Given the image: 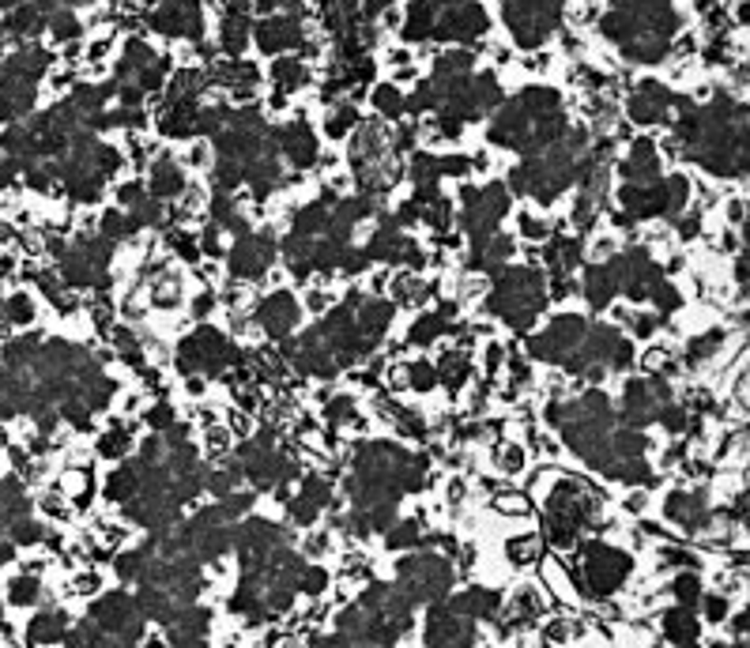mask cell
<instances>
[{"mask_svg": "<svg viewBox=\"0 0 750 648\" xmlns=\"http://www.w3.org/2000/svg\"><path fill=\"white\" fill-rule=\"evenodd\" d=\"M615 407L599 388L581 392L573 400H551L547 404V426L562 434V442L573 456H581L585 464L604 468L611 434H615Z\"/></svg>", "mask_w": 750, "mask_h": 648, "instance_id": "cell-1", "label": "cell"}, {"mask_svg": "<svg viewBox=\"0 0 750 648\" xmlns=\"http://www.w3.org/2000/svg\"><path fill=\"white\" fill-rule=\"evenodd\" d=\"M547 306V279L535 268H502L495 271V290L486 295V313L517 332H528Z\"/></svg>", "mask_w": 750, "mask_h": 648, "instance_id": "cell-2", "label": "cell"}, {"mask_svg": "<svg viewBox=\"0 0 750 648\" xmlns=\"http://www.w3.org/2000/svg\"><path fill=\"white\" fill-rule=\"evenodd\" d=\"M596 509H599V497L585 483L559 479V490L551 494V506H547V539L554 547H569L585 532L588 520H596Z\"/></svg>", "mask_w": 750, "mask_h": 648, "instance_id": "cell-3", "label": "cell"}, {"mask_svg": "<svg viewBox=\"0 0 750 648\" xmlns=\"http://www.w3.org/2000/svg\"><path fill=\"white\" fill-rule=\"evenodd\" d=\"M238 468L253 483V490H272V487H287L298 479V464L294 456H287L283 449H275V434L261 430L256 437L238 449Z\"/></svg>", "mask_w": 750, "mask_h": 648, "instance_id": "cell-4", "label": "cell"}, {"mask_svg": "<svg viewBox=\"0 0 750 648\" xmlns=\"http://www.w3.org/2000/svg\"><path fill=\"white\" fill-rule=\"evenodd\" d=\"M630 362H634V343L623 332L611 324H592L585 343L566 362V370L581 373V378H599V373H611V370H626Z\"/></svg>", "mask_w": 750, "mask_h": 648, "instance_id": "cell-5", "label": "cell"}, {"mask_svg": "<svg viewBox=\"0 0 750 648\" xmlns=\"http://www.w3.org/2000/svg\"><path fill=\"white\" fill-rule=\"evenodd\" d=\"M238 362H242L238 347L211 324L192 328L189 336L178 343V370L181 373H208V378H216V373H227Z\"/></svg>", "mask_w": 750, "mask_h": 648, "instance_id": "cell-6", "label": "cell"}, {"mask_svg": "<svg viewBox=\"0 0 750 648\" xmlns=\"http://www.w3.org/2000/svg\"><path fill=\"white\" fill-rule=\"evenodd\" d=\"M396 589L419 603H441L453 592V566L441 554H412L396 566Z\"/></svg>", "mask_w": 750, "mask_h": 648, "instance_id": "cell-7", "label": "cell"}, {"mask_svg": "<svg viewBox=\"0 0 750 648\" xmlns=\"http://www.w3.org/2000/svg\"><path fill=\"white\" fill-rule=\"evenodd\" d=\"M588 321L581 317V313H562V317H554L543 332H535V336H528V354L535 362H559L566 366L577 347L585 343L588 336Z\"/></svg>", "mask_w": 750, "mask_h": 648, "instance_id": "cell-8", "label": "cell"}, {"mask_svg": "<svg viewBox=\"0 0 750 648\" xmlns=\"http://www.w3.org/2000/svg\"><path fill=\"white\" fill-rule=\"evenodd\" d=\"M630 554L607 547V543H588L581 551V589L592 596H611L618 584L630 577Z\"/></svg>", "mask_w": 750, "mask_h": 648, "instance_id": "cell-9", "label": "cell"}, {"mask_svg": "<svg viewBox=\"0 0 750 648\" xmlns=\"http://www.w3.org/2000/svg\"><path fill=\"white\" fill-rule=\"evenodd\" d=\"M91 622L98 625L102 634H110L121 648H133L140 641V634H144V611H140V603H136V596H125V592H110V596L95 599Z\"/></svg>", "mask_w": 750, "mask_h": 648, "instance_id": "cell-10", "label": "cell"}, {"mask_svg": "<svg viewBox=\"0 0 750 648\" xmlns=\"http://www.w3.org/2000/svg\"><path fill=\"white\" fill-rule=\"evenodd\" d=\"M460 200H464V219L460 223L471 234V242H483L490 234H498V223L509 212V189H505V185L490 181L486 189H468V185H464Z\"/></svg>", "mask_w": 750, "mask_h": 648, "instance_id": "cell-11", "label": "cell"}, {"mask_svg": "<svg viewBox=\"0 0 750 648\" xmlns=\"http://www.w3.org/2000/svg\"><path fill=\"white\" fill-rule=\"evenodd\" d=\"M559 12L562 0H505V23L521 46H540L559 23Z\"/></svg>", "mask_w": 750, "mask_h": 648, "instance_id": "cell-12", "label": "cell"}, {"mask_svg": "<svg viewBox=\"0 0 750 648\" xmlns=\"http://www.w3.org/2000/svg\"><path fill=\"white\" fill-rule=\"evenodd\" d=\"M663 407H668V385L660 378H637L626 385L623 404H618L615 415L623 419V426L637 430V426H649L653 419H660Z\"/></svg>", "mask_w": 750, "mask_h": 648, "instance_id": "cell-13", "label": "cell"}, {"mask_svg": "<svg viewBox=\"0 0 750 648\" xmlns=\"http://www.w3.org/2000/svg\"><path fill=\"white\" fill-rule=\"evenodd\" d=\"M476 644V622L453 611V603H434L426 615V648H471Z\"/></svg>", "mask_w": 750, "mask_h": 648, "instance_id": "cell-14", "label": "cell"}, {"mask_svg": "<svg viewBox=\"0 0 750 648\" xmlns=\"http://www.w3.org/2000/svg\"><path fill=\"white\" fill-rule=\"evenodd\" d=\"M275 253H280V245H275V238L268 234V230H261V234L249 230V234L238 238V245L230 249L227 268H230L234 279H261L264 271L275 264Z\"/></svg>", "mask_w": 750, "mask_h": 648, "instance_id": "cell-15", "label": "cell"}, {"mask_svg": "<svg viewBox=\"0 0 750 648\" xmlns=\"http://www.w3.org/2000/svg\"><path fill=\"white\" fill-rule=\"evenodd\" d=\"M283 354H291V366H294L298 373H310V378H336V373H339L336 354H332V347L325 343V336H320V328H317V324L306 332V336L287 340V343H283Z\"/></svg>", "mask_w": 750, "mask_h": 648, "instance_id": "cell-16", "label": "cell"}, {"mask_svg": "<svg viewBox=\"0 0 750 648\" xmlns=\"http://www.w3.org/2000/svg\"><path fill=\"white\" fill-rule=\"evenodd\" d=\"M253 317H256V324H261L264 336L291 340V332L298 328V321H302V306H298L294 295H287V290H275V295H268L264 302H256Z\"/></svg>", "mask_w": 750, "mask_h": 648, "instance_id": "cell-17", "label": "cell"}, {"mask_svg": "<svg viewBox=\"0 0 750 648\" xmlns=\"http://www.w3.org/2000/svg\"><path fill=\"white\" fill-rule=\"evenodd\" d=\"M329 506H332V483L325 475H306L298 494L287 497V513H291L294 525H313Z\"/></svg>", "mask_w": 750, "mask_h": 648, "instance_id": "cell-18", "label": "cell"}, {"mask_svg": "<svg viewBox=\"0 0 750 648\" xmlns=\"http://www.w3.org/2000/svg\"><path fill=\"white\" fill-rule=\"evenodd\" d=\"M256 46L268 53H283L302 46V23L294 15H272L264 23H256Z\"/></svg>", "mask_w": 750, "mask_h": 648, "instance_id": "cell-19", "label": "cell"}, {"mask_svg": "<svg viewBox=\"0 0 750 648\" xmlns=\"http://www.w3.org/2000/svg\"><path fill=\"white\" fill-rule=\"evenodd\" d=\"M581 290H585V298H588L592 309H607L615 302V295H623V287H618V264H615V257L604 260V264H592L585 271Z\"/></svg>", "mask_w": 750, "mask_h": 648, "instance_id": "cell-20", "label": "cell"}, {"mask_svg": "<svg viewBox=\"0 0 750 648\" xmlns=\"http://www.w3.org/2000/svg\"><path fill=\"white\" fill-rule=\"evenodd\" d=\"M155 27L162 34H185V38H200V8L192 0H166L155 12Z\"/></svg>", "mask_w": 750, "mask_h": 648, "instance_id": "cell-21", "label": "cell"}, {"mask_svg": "<svg viewBox=\"0 0 750 648\" xmlns=\"http://www.w3.org/2000/svg\"><path fill=\"white\" fill-rule=\"evenodd\" d=\"M280 143L294 166H313L317 162V136L306 121H291L287 129L280 132Z\"/></svg>", "mask_w": 750, "mask_h": 648, "instance_id": "cell-22", "label": "cell"}, {"mask_svg": "<svg viewBox=\"0 0 750 648\" xmlns=\"http://www.w3.org/2000/svg\"><path fill=\"white\" fill-rule=\"evenodd\" d=\"M449 603H453V611H460V615L471 618V622H479V618H498V611H502V596H498V592H490V589H468V592L453 596Z\"/></svg>", "mask_w": 750, "mask_h": 648, "instance_id": "cell-23", "label": "cell"}, {"mask_svg": "<svg viewBox=\"0 0 750 648\" xmlns=\"http://www.w3.org/2000/svg\"><path fill=\"white\" fill-rule=\"evenodd\" d=\"M509 257H513V242L502 238V234H490V238H483V242L471 245L468 264L476 268V271H502V264Z\"/></svg>", "mask_w": 750, "mask_h": 648, "instance_id": "cell-24", "label": "cell"}, {"mask_svg": "<svg viewBox=\"0 0 750 648\" xmlns=\"http://www.w3.org/2000/svg\"><path fill=\"white\" fill-rule=\"evenodd\" d=\"M449 306H441V309H431V313H422V317L407 328V343H415V347H431L438 336H445L449 332Z\"/></svg>", "mask_w": 750, "mask_h": 648, "instance_id": "cell-25", "label": "cell"}, {"mask_svg": "<svg viewBox=\"0 0 750 648\" xmlns=\"http://www.w3.org/2000/svg\"><path fill=\"white\" fill-rule=\"evenodd\" d=\"M185 193V174L174 159H159L152 170V196L155 200H174Z\"/></svg>", "mask_w": 750, "mask_h": 648, "instance_id": "cell-26", "label": "cell"}, {"mask_svg": "<svg viewBox=\"0 0 750 648\" xmlns=\"http://www.w3.org/2000/svg\"><path fill=\"white\" fill-rule=\"evenodd\" d=\"M577 264H581V242L577 238H559L547 245V268L554 279H566Z\"/></svg>", "mask_w": 750, "mask_h": 648, "instance_id": "cell-27", "label": "cell"}, {"mask_svg": "<svg viewBox=\"0 0 750 648\" xmlns=\"http://www.w3.org/2000/svg\"><path fill=\"white\" fill-rule=\"evenodd\" d=\"M663 106H668V95H663V87H656V83H645V87H637V95L630 98V117L641 121V124H649L663 114Z\"/></svg>", "mask_w": 750, "mask_h": 648, "instance_id": "cell-28", "label": "cell"}, {"mask_svg": "<svg viewBox=\"0 0 750 648\" xmlns=\"http://www.w3.org/2000/svg\"><path fill=\"white\" fill-rule=\"evenodd\" d=\"M438 381L449 392H460L471 381V359H468L464 351H449L445 359H438Z\"/></svg>", "mask_w": 750, "mask_h": 648, "instance_id": "cell-29", "label": "cell"}, {"mask_svg": "<svg viewBox=\"0 0 750 648\" xmlns=\"http://www.w3.org/2000/svg\"><path fill=\"white\" fill-rule=\"evenodd\" d=\"M136 494H140V468L128 460V464H121L110 479H106V497L125 506V501H133Z\"/></svg>", "mask_w": 750, "mask_h": 648, "instance_id": "cell-30", "label": "cell"}, {"mask_svg": "<svg viewBox=\"0 0 750 648\" xmlns=\"http://www.w3.org/2000/svg\"><path fill=\"white\" fill-rule=\"evenodd\" d=\"M60 637H69V625H64V615L60 611H42L31 622V641L34 644H53Z\"/></svg>", "mask_w": 750, "mask_h": 648, "instance_id": "cell-31", "label": "cell"}, {"mask_svg": "<svg viewBox=\"0 0 750 648\" xmlns=\"http://www.w3.org/2000/svg\"><path fill=\"white\" fill-rule=\"evenodd\" d=\"M426 295H431V287H426L415 271H403V276L393 279V302L396 306H422Z\"/></svg>", "mask_w": 750, "mask_h": 648, "instance_id": "cell-32", "label": "cell"}, {"mask_svg": "<svg viewBox=\"0 0 750 648\" xmlns=\"http://www.w3.org/2000/svg\"><path fill=\"white\" fill-rule=\"evenodd\" d=\"M384 543H389L393 551H407V547H419L422 543V525L412 516V520H396V525L384 532Z\"/></svg>", "mask_w": 750, "mask_h": 648, "instance_id": "cell-33", "label": "cell"}, {"mask_svg": "<svg viewBox=\"0 0 750 648\" xmlns=\"http://www.w3.org/2000/svg\"><path fill=\"white\" fill-rule=\"evenodd\" d=\"M403 378H407V385H412L415 392H434V388L441 385V381H438V362H426V359L407 362Z\"/></svg>", "mask_w": 750, "mask_h": 648, "instance_id": "cell-34", "label": "cell"}, {"mask_svg": "<svg viewBox=\"0 0 750 648\" xmlns=\"http://www.w3.org/2000/svg\"><path fill=\"white\" fill-rule=\"evenodd\" d=\"M272 76H275V87H280V91H294V87H302V83H306V65H302V60H294V57H283V60H275Z\"/></svg>", "mask_w": 750, "mask_h": 648, "instance_id": "cell-35", "label": "cell"}, {"mask_svg": "<svg viewBox=\"0 0 750 648\" xmlns=\"http://www.w3.org/2000/svg\"><path fill=\"white\" fill-rule=\"evenodd\" d=\"M245 41H249V19L242 12H230L223 19V46L230 53H242L245 50Z\"/></svg>", "mask_w": 750, "mask_h": 648, "instance_id": "cell-36", "label": "cell"}, {"mask_svg": "<svg viewBox=\"0 0 750 648\" xmlns=\"http://www.w3.org/2000/svg\"><path fill=\"white\" fill-rule=\"evenodd\" d=\"M325 419L332 426H358V407L351 396H332V400L325 404Z\"/></svg>", "mask_w": 750, "mask_h": 648, "instance_id": "cell-37", "label": "cell"}, {"mask_svg": "<svg viewBox=\"0 0 750 648\" xmlns=\"http://www.w3.org/2000/svg\"><path fill=\"white\" fill-rule=\"evenodd\" d=\"M0 317H5L12 328L15 324H31L34 321V302L27 295H8L5 306H0Z\"/></svg>", "mask_w": 750, "mask_h": 648, "instance_id": "cell-38", "label": "cell"}, {"mask_svg": "<svg viewBox=\"0 0 750 648\" xmlns=\"http://www.w3.org/2000/svg\"><path fill=\"white\" fill-rule=\"evenodd\" d=\"M128 449H133V434H128L125 426H110V430L102 434V442H98V452L110 456V460L128 456Z\"/></svg>", "mask_w": 750, "mask_h": 648, "instance_id": "cell-39", "label": "cell"}, {"mask_svg": "<svg viewBox=\"0 0 750 648\" xmlns=\"http://www.w3.org/2000/svg\"><path fill=\"white\" fill-rule=\"evenodd\" d=\"M128 234H136V223L133 215H121V212H106L102 215V238L106 242H121Z\"/></svg>", "mask_w": 750, "mask_h": 648, "instance_id": "cell-40", "label": "cell"}, {"mask_svg": "<svg viewBox=\"0 0 750 648\" xmlns=\"http://www.w3.org/2000/svg\"><path fill=\"white\" fill-rule=\"evenodd\" d=\"M374 106H377L384 117H400V114L407 110V98H403L396 87H389V83H384V87L374 91Z\"/></svg>", "mask_w": 750, "mask_h": 648, "instance_id": "cell-41", "label": "cell"}, {"mask_svg": "<svg viewBox=\"0 0 750 648\" xmlns=\"http://www.w3.org/2000/svg\"><path fill=\"white\" fill-rule=\"evenodd\" d=\"M663 630H668V637L671 641H690L694 634H698V625H694V618L687 615V611H671L668 618H663Z\"/></svg>", "mask_w": 750, "mask_h": 648, "instance_id": "cell-42", "label": "cell"}, {"mask_svg": "<svg viewBox=\"0 0 750 648\" xmlns=\"http://www.w3.org/2000/svg\"><path fill=\"white\" fill-rule=\"evenodd\" d=\"M355 124H358V114H355V106H347V102L329 114V132H332V136H347Z\"/></svg>", "mask_w": 750, "mask_h": 648, "instance_id": "cell-43", "label": "cell"}, {"mask_svg": "<svg viewBox=\"0 0 750 648\" xmlns=\"http://www.w3.org/2000/svg\"><path fill=\"white\" fill-rule=\"evenodd\" d=\"M8 592H12V603H19V607H27V603H34V599H38L42 584H38V577H15Z\"/></svg>", "mask_w": 750, "mask_h": 648, "instance_id": "cell-44", "label": "cell"}, {"mask_svg": "<svg viewBox=\"0 0 750 648\" xmlns=\"http://www.w3.org/2000/svg\"><path fill=\"white\" fill-rule=\"evenodd\" d=\"M329 589V573L320 570V566H306L302 570V580H298V592H306V596H320Z\"/></svg>", "mask_w": 750, "mask_h": 648, "instance_id": "cell-45", "label": "cell"}, {"mask_svg": "<svg viewBox=\"0 0 750 648\" xmlns=\"http://www.w3.org/2000/svg\"><path fill=\"white\" fill-rule=\"evenodd\" d=\"M152 298H155V306H166V309H170V306H178V302H181V287H178V279H170V283L159 279Z\"/></svg>", "mask_w": 750, "mask_h": 648, "instance_id": "cell-46", "label": "cell"}, {"mask_svg": "<svg viewBox=\"0 0 750 648\" xmlns=\"http://www.w3.org/2000/svg\"><path fill=\"white\" fill-rule=\"evenodd\" d=\"M535 554H540V551H535V539H532V535L509 543V558L517 561V566H524V561H535Z\"/></svg>", "mask_w": 750, "mask_h": 648, "instance_id": "cell-47", "label": "cell"}, {"mask_svg": "<svg viewBox=\"0 0 750 648\" xmlns=\"http://www.w3.org/2000/svg\"><path fill=\"white\" fill-rule=\"evenodd\" d=\"M147 423H152V430H155V434H162V430L174 426V411H170V407H166V400H162V404H155L152 411H147Z\"/></svg>", "mask_w": 750, "mask_h": 648, "instance_id": "cell-48", "label": "cell"}, {"mask_svg": "<svg viewBox=\"0 0 750 648\" xmlns=\"http://www.w3.org/2000/svg\"><path fill=\"white\" fill-rule=\"evenodd\" d=\"M200 249H204L208 257H219V253H223V245H219V226H216V223H211V226L204 230V238H200Z\"/></svg>", "mask_w": 750, "mask_h": 648, "instance_id": "cell-49", "label": "cell"}, {"mask_svg": "<svg viewBox=\"0 0 750 648\" xmlns=\"http://www.w3.org/2000/svg\"><path fill=\"white\" fill-rule=\"evenodd\" d=\"M521 234H524V238H532V242H543V238H547V223H540V219L524 215V219H521Z\"/></svg>", "mask_w": 750, "mask_h": 648, "instance_id": "cell-50", "label": "cell"}, {"mask_svg": "<svg viewBox=\"0 0 750 648\" xmlns=\"http://www.w3.org/2000/svg\"><path fill=\"white\" fill-rule=\"evenodd\" d=\"M502 468H505V471H521V468H524V452H521L517 445H505V449H502Z\"/></svg>", "mask_w": 750, "mask_h": 648, "instance_id": "cell-51", "label": "cell"}, {"mask_svg": "<svg viewBox=\"0 0 750 648\" xmlns=\"http://www.w3.org/2000/svg\"><path fill=\"white\" fill-rule=\"evenodd\" d=\"M170 644H174V648H208V637H197V634H174V630H170Z\"/></svg>", "mask_w": 750, "mask_h": 648, "instance_id": "cell-52", "label": "cell"}, {"mask_svg": "<svg viewBox=\"0 0 750 648\" xmlns=\"http://www.w3.org/2000/svg\"><path fill=\"white\" fill-rule=\"evenodd\" d=\"M675 592H679V599L687 603V599H694V592H698V580L694 577H682V580H675Z\"/></svg>", "mask_w": 750, "mask_h": 648, "instance_id": "cell-53", "label": "cell"}, {"mask_svg": "<svg viewBox=\"0 0 750 648\" xmlns=\"http://www.w3.org/2000/svg\"><path fill=\"white\" fill-rule=\"evenodd\" d=\"M211 306H216V298H211V295H200L192 309H197V317H204V313H211Z\"/></svg>", "mask_w": 750, "mask_h": 648, "instance_id": "cell-54", "label": "cell"}, {"mask_svg": "<svg viewBox=\"0 0 750 648\" xmlns=\"http://www.w3.org/2000/svg\"><path fill=\"white\" fill-rule=\"evenodd\" d=\"M389 5H393V0H370V5H366V15H377V12H384Z\"/></svg>", "mask_w": 750, "mask_h": 648, "instance_id": "cell-55", "label": "cell"}, {"mask_svg": "<svg viewBox=\"0 0 750 648\" xmlns=\"http://www.w3.org/2000/svg\"><path fill=\"white\" fill-rule=\"evenodd\" d=\"M133 648H136V644H133Z\"/></svg>", "mask_w": 750, "mask_h": 648, "instance_id": "cell-56", "label": "cell"}]
</instances>
